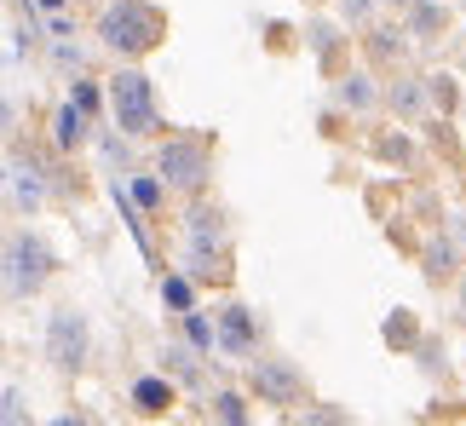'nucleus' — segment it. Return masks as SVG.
Here are the masks:
<instances>
[{"instance_id": "1", "label": "nucleus", "mask_w": 466, "mask_h": 426, "mask_svg": "<svg viewBox=\"0 0 466 426\" xmlns=\"http://www.w3.org/2000/svg\"><path fill=\"white\" fill-rule=\"evenodd\" d=\"M116 110L127 116L133 127H145V121H150V98H145V81H138V76H121L116 81Z\"/></svg>"}]
</instances>
